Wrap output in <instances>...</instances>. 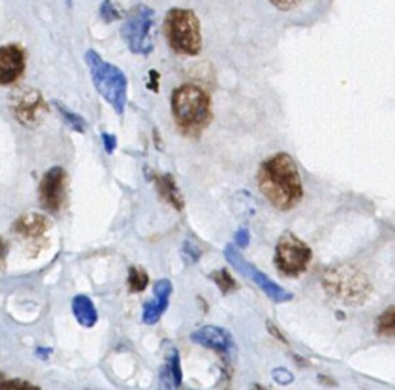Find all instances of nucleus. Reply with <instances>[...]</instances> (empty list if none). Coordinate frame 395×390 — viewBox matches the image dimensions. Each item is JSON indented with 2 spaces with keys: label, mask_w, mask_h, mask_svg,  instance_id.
Listing matches in <instances>:
<instances>
[{
  "label": "nucleus",
  "mask_w": 395,
  "mask_h": 390,
  "mask_svg": "<svg viewBox=\"0 0 395 390\" xmlns=\"http://www.w3.org/2000/svg\"><path fill=\"white\" fill-rule=\"evenodd\" d=\"M258 189L278 210H290L303 198V182L295 161L288 153H276L258 170Z\"/></svg>",
  "instance_id": "obj_1"
},
{
  "label": "nucleus",
  "mask_w": 395,
  "mask_h": 390,
  "mask_svg": "<svg viewBox=\"0 0 395 390\" xmlns=\"http://www.w3.org/2000/svg\"><path fill=\"white\" fill-rule=\"evenodd\" d=\"M172 114L184 133L196 136L212 122V100L193 83H184L172 93Z\"/></svg>",
  "instance_id": "obj_2"
},
{
  "label": "nucleus",
  "mask_w": 395,
  "mask_h": 390,
  "mask_svg": "<svg viewBox=\"0 0 395 390\" xmlns=\"http://www.w3.org/2000/svg\"><path fill=\"white\" fill-rule=\"evenodd\" d=\"M85 62H87L93 85L96 91L102 96L116 114L122 116L127 105V88L128 81L121 68L113 64H108L95 50L85 53Z\"/></svg>",
  "instance_id": "obj_3"
},
{
  "label": "nucleus",
  "mask_w": 395,
  "mask_h": 390,
  "mask_svg": "<svg viewBox=\"0 0 395 390\" xmlns=\"http://www.w3.org/2000/svg\"><path fill=\"white\" fill-rule=\"evenodd\" d=\"M164 34L170 48L182 56H198L203 48L201 23L193 10L170 8L164 19Z\"/></svg>",
  "instance_id": "obj_4"
},
{
  "label": "nucleus",
  "mask_w": 395,
  "mask_h": 390,
  "mask_svg": "<svg viewBox=\"0 0 395 390\" xmlns=\"http://www.w3.org/2000/svg\"><path fill=\"white\" fill-rule=\"evenodd\" d=\"M323 285L330 296L351 306L365 302L373 292V285L365 273L351 265H337L326 270L323 275Z\"/></svg>",
  "instance_id": "obj_5"
},
{
  "label": "nucleus",
  "mask_w": 395,
  "mask_h": 390,
  "mask_svg": "<svg viewBox=\"0 0 395 390\" xmlns=\"http://www.w3.org/2000/svg\"><path fill=\"white\" fill-rule=\"evenodd\" d=\"M154 22V11L147 5H136L128 11L121 29L122 39L126 41L131 53L147 56L153 50L152 28Z\"/></svg>",
  "instance_id": "obj_6"
},
{
  "label": "nucleus",
  "mask_w": 395,
  "mask_h": 390,
  "mask_svg": "<svg viewBox=\"0 0 395 390\" xmlns=\"http://www.w3.org/2000/svg\"><path fill=\"white\" fill-rule=\"evenodd\" d=\"M275 265L283 275L297 278L304 273L312 261V250L293 233L286 231L275 247Z\"/></svg>",
  "instance_id": "obj_7"
},
{
  "label": "nucleus",
  "mask_w": 395,
  "mask_h": 390,
  "mask_svg": "<svg viewBox=\"0 0 395 390\" xmlns=\"http://www.w3.org/2000/svg\"><path fill=\"white\" fill-rule=\"evenodd\" d=\"M224 256H226L229 264H232V267H234L238 273H241L244 278L250 279L252 283L257 285L260 290L265 292L274 302L276 304L288 302L293 298V295L290 292L286 290V288H283L280 284H276L275 281H272L266 275V273L255 269L249 261H246L241 252H239L234 244H229L226 247Z\"/></svg>",
  "instance_id": "obj_8"
},
{
  "label": "nucleus",
  "mask_w": 395,
  "mask_h": 390,
  "mask_svg": "<svg viewBox=\"0 0 395 390\" xmlns=\"http://www.w3.org/2000/svg\"><path fill=\"white\" fill-rule=\"evenodd\" d=\"M67 171L54 166L43 175L39 185V198L46 212L58 213L65 202L67 196Z\"/></svg>",
  "instance_id": "obj_9"
},
{
  "label": "nucleus",
  "mask_w": 395,
  "mask_h": 390,
  "mask_svg": "<svg viewBox=\"0 0 395 390\" xmlns=\"http://www.w3.org/2000/svg\"><path fill=\"white\" fill-rule=\"evenodd\" d=\"M11 110L23 126H33L46 110L43 98L37 90H19L13 96Z\"/></svg>",
  "instance_id": "obj_10"
},
{
  "label": "nucleus",
  "mask_w": 395,
  "mask_h": 390,
  "mask_svg": "<svg viewBox=\"0 0 395 390\" xmlns=\"http://www.w3.org/2000/svg\"><path fill=\"white\" fill-rule=\"evenodd\" d=\"M25 51L18 43H8L0 48V83L11 85L25 72Z\"/></svg>",
  "instance_id": "obj_11"
},
{
  "label": "nucleus",
  "mask_w": 395,
  "mask_h": 390,
  "mask_svg": "<svg viewBox=\"0 0 395 390\" xmlns=\"http://www.w3.org/2000/svg\"><path fill=\"white\" fill-rule=\"evenodd\" d=\"M173 285L168 279H159L153 287V300L144 306L142 310V321L147 325L156 324L161 316L168 307L170 296H172Z\"/></svg>",
  "instance_id": "obj_12"
},
{
  "label": "nucleus",
  "mask_w": 395,
  "mask_h": 390,
  "mask_svg": "<svg viewBox=\"0 0 395 390\" xmlns=\"http://www.w3.org/2000/svg\"><path fill=\"white\" fill-rule=\"evenodd\" d=\"M190 339L198 346H203L216 354H227L234 346L232 337L227 330L218 325H204L190 335Z\"/></svg>",
  "instance_id": "obj_13"
},
{
  "label": "nucleus",
  "mask_w": 395,
  "mask_h": 390,
  "mask_svg": "<svg viewBox=\"0 0 395 390\" xmlns=\"http://www.w3.org/2000/svg\"><path fill=\"white\" fill-rule=\"evenodd\" d=\"M50 229L51 222L48 221V217L37 213H25L14 222V231L19 236L29 241L42 239Z\"/></svg>",
  "instance_id": "obj_14"
},
{
  "label": "nucleus",
  "mask_w": 395,
  "mask_h": 390,
  "mask_svg": "<svg viewBox=\"0 0 395 390\" xmlns=\"http://www.w3.org/2000/svg\"><path fill=\"white\" fill-rule=\"evenodd\" d=\"M159 384L162 389H180L182 384L181 358L175 346L167 349L164 365L159 370Z\"/></svg>",
  "instance_id": "obj_15"
},
{
  "label": "nucleus",
  "mask_w": 395,
  "mask_h": 390,
  "mask_svg": "<svg viewBox=\"0 0 395 390\" xmlns=\"http://www.w3.org/2000/svg\"><path fill=\"white\" fill-rule=\"evenodd\" d=\"M72 310L76 318V321L79 323L85 329H91L98 323V310L93 304L91 298L87 295H77L72 301Z\"/></svg>",
  "instance_id": "obj_16"
},
{
  "label": "nucleus",
  "mask_w": 395,
  "mask_h": 390,
  "mask_svg": "<svg viewBox=\"0 0 395 390\" xmlns=\"http://www.w3.org/2000/svg\"><path fill=\"white\" fill-rule=\"evenodd\" d=\"M154 184H156L159 196L166 202H168L173 208H176L178 212H181L184 208V199L181 196V191L178 189L173 176L172 175L154 176Z\"/></svg>",
  "instance_id": "obj_17"
},
{
  "label": "nucleus",
  "mask_w": 395,
  "mask_h": 390,
  "mask_svg": "<svg viewBox=\"0 0 395 390\" xmlns=\"http://www.w3.org/2000/svg\"><path fill=\"white\" fill-rule=\"evenodd\" d=\"M375 332L378 337L395 339V306L382 311L375 321Z\"/></svg>",
  "instance_id": "obj_18"
},
{
  "label": "nucleus",
  "mask_w": 395,
  "mask_h": 390,
  "mask_svg": "<svg viewBox=\"0 0 395 390\" xmlns=\"http://www.w3.org/2000/svg\"><path fill=\"white\" fill-rule=\"evenodd\" d=\"M53 104H54V107H56V110L59 112V114L62 116V119L65 121V123H67L69 128L77 131V133H85V131H87L88 123L85 122V119L82 118L81 114L72 112V110H69V108H67L62 102H58V100H54Z\"/></svg>",
  "instance_id": "obj_19"
},
{
  "label": "nucleus",
  "mask_w": 395,
  "mask_h": 390,
  "mask_svg": "<svg viewBox=\"0 0 395 390\" xmlns=\"http://www.w3.org/2000/svg\"><path fill=\"white\" fill-rule=\"evenodd\" d=\"M149 285V275L139 267H131L128 271V288L131 293L144 292Z\"/></svg>",
  "instance_id": "obj_20"
},
{
  "label": "nucleus",
  "mask_w": 395,
  "mask_h": 390,
  "mask_svg": "<svg viewBox=\"0 0 395 390\" xmlns=\"http://www.w3.org/2000/svg\"><path fill=\"white\" fill-rule=\"evenodd\" d=\"M210 278L215 281V284L218 285V288H220L222 295H227L230 292L236 290V281L234 279V276H232L226 269L213 271Z\"/></svg>",
  "instance_id": "obj_21"
},
{
  "label": "nucleus",
  "mask_w": 395,
  "mask_h": 390,
  "mask_svg": "<svg viewBox=\"0 0 395 390\" xmlns=\"http://www.w3.org/2000/svg\"><path fill=\"white\" fill-rule=\"evenodd\" d=\"M99 15L105 23H112L114 20H119L122 18V13L119 6L116 5L113 0H104L99 8Z\"/></svg>",
  "instance_id": "obj_22"
},
{
  "label": "nucleus",
  "mask_w": 395,
  "mask_h": 390,
  "mask_svg": "<svg viewBox=\"0 0 395 390\" xmlns=\"http://www.w3.org/2000/svg\"><path fill=\"white\" fill-rule=\"evenodd\" d=\"M201 252L196 244H193L192 241H185L184 246H182V258L185 262L193 264L199 260Z\"/></svg>",
  "instance_id": "obj_23"
},
{
  "label": "nucleus",
  "mask_w": 395,
  "mask_h": 390,
  "mask_svg": "<svg viewBox=\"0 0 395 390\" xmlns=\"http://www.w3.org/2000/svg\"><path fill=\"white\" fill-rule=\"evenodd\" d=\"M0 387H2L4 390H8V389H14V390H36L39 387L33 386L31 383H28V381H23V379H2L0 381Z\"/></svg>",
  "instance_id": "obj_24"
},
{
  "label": "nucleus",
  "mask_w": 395,
  "mask_h": 390,
  "mask_svg": "<svg viewBox=\"0 0 395 390\" xmlns=\"http://www.w3.org/2000/svg\"><path fill=\"white\" fill-rule=\"evenodd\" d=\"M272 377H274V379L276 381V383L281 384V386H288L293 381L292 372H289L288 369H284V368L274 369L272 370Z\"/></svg>",
  "instance_id": "obj_25"
},
{
  "label": "nucleus",
  "mask_w": 395,
  "mask_h": 390,
  "mask_svg": "<svg viewBox=\"0 0 395 390\" xmlns=\"http://www.w3.org/2000/svg\"><path fill=\"white\" fill-rule=\"evenodd\" d=\"M235 244L239 248L249 247V244H250V231H249V229L241 227V229L236 230V233H235Z\"/></svg>",
  "instance_id": "obj_26"
},
{
  "label": "nucleus",
  "mask_w": 395,
  "mask_h": 390,
  "mask_svg": "<svg viewBox=\"0 0 395 390\" xmlns=\"http://www.w3.org/2000/svg\"><path fill=\"white\" fill-rule=\"evenodd\" d=\"M102 144L107 154H113L116 147H118V137L116 135H110V133H102Z\"/></svg>",
  "instance_id": "obj_27"
},
{
  "label": "nucleus",
  "mask_w": 395,
  "mask_h": 390,
  "mask_svg": "<svg viewBox=\"0 0 395 390\" xmlns=\"http://www.w3.org/2000/svg\"><path fill=\"white\" fill-rule=\"evenodd\" d=\"M280 11H290L300 5L301 0H269Z\"/></svg>",
  "instance_id": "obj_28"
},
{
  "label": "nucleus",
  "mask_w": 395,
  "mask_h": 390,
  "mask_svg": "<svg viewBox=\"0 0 395 390\" xmlns=\"http://www.w3.org/2000/svg\"><path fill=\"white\" fill-rule=\"evenodd\" d=\"M150 79H152V81H150L149 83H147V87L152 88L154 93H158V81H159V74H158L156 72H154V69H153V72H150Z\"/></svg>",
  "instance_id": "obj_29"
},
{
  "label": "nucleus",
  "mask_w": 395,
  "mask_h": 390,
  "mask_svg": "<svg viewBox=\"0 0 395 390\" xmlns=\"http://www.w3.org/2000/svg\"><path fill=\"white\" fill-rule=\"evenodd\" d=\"M267 329H269V332H270V333H274V335H275V337H276L278 339L283 341V342H286V338L283 337V335H281L280 332H278V330H276L275 324H270V323H267Z\"/></svg>",
  "instance_id": "obj_30"
},
{
  "label": "nucleus",
  "mask_w": 395,
  "mask_h": 390,
  "mask_svg": "<svg viewBox=\"0 0 395 390\" xmlns=\"http://www.w3.org/2000/svg\"><path fill=\"white\" fill-rule=\"evenodd\" d=\"M36 355L41 356L42 360H46V358H48V355H51V349H42V347H39V349L36 350Z\"/></svg>",
  "instance_id": "obj_31"
}]
</instances>
